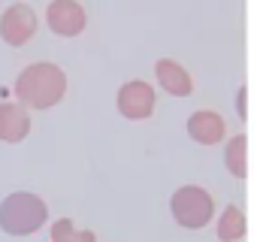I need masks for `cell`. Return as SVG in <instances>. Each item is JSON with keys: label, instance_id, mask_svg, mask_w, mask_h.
<instances>
[{"label": "cell", "instance_id": "cell-2", "mask_svg": "<svg viewBox=\"0 0 254 242\" xmlns=\"http://www.w3.org/2000/svg\"><path fill=\"white\" fill-rule=\"evenodd\" d=\"M49 221V206L30 191H12L0 203V230L6 236H34Z\"/></svg>", "mask_w": 254, "mask_h": 242}, {"label": "cell", "instance_id": "cell-7", "mask_svg": "<svg viewBox=\"0 0 254 242\" xmlns=\"http://www.w3.org/2000/svg\"><path fill=\"white\" fill-rule=\"evenodd\" d=\"M185 127H188V136L194 142H200V145H218L221 139H224V133H227L224 118H221L218 112H212V109H197L188 118Z\"/></svg>", "mask_w": 254, "mask_h": 242}, {"label": "cell", "instance_id": "cell-5", "mask_svg": "<svg viewBox=\"0 0 254 242\" xmlns=\"http://www.w3.org/2000/svg\"><path fill=\"white\" fill-rule=\"evenodd\" d=\"M154 88L142 79H133V82H124L118 88V112L124 118H130V121H142L154 112Z\"/></svg>", "mask_w": 254, "mask_h": 242}, {"label": "cell", "instance_id": "cell-9", "mask_svg": "<svg viewBox=\"0 0 254 242\" xmlns=\"http://www.w3.org/2000/svg\"><path fill=\"white\" fill-rule=\"evenodd\" d=\"M30 133V115L21 103L3 100L0 103V139L3 142H21Z\"/></svg>", "mask_w": 254, "mask_h": 242}, {"label": "cell", "instance_id": "cell-6", "mask_svg": "<svg viewBox=\"0 0 254 242\" xmlns=\"http://www.w3.org/2000/svg\"><path fill=\"white\" fill-rule=\"evenodd\" d=\"M46 21H49V30L58 37H79L88 24V15L76 0H55L46 9Z\"/></svg>", "mask_w": 254, "mask_h": 242}, {"label": "cell", "instance_id": "cell-11", "mask_svg": "<svg viewBox=\"0 0 254 242\" xmlns=\"http://www.w3.org/2000/svg\"><path fill=\"white\" fill-rule=\"evenodd\" d=\"M224 167L236 179L248 176V136L245 133H236V136L227 139V145H224Z\"/></svg>", "mask_w": 254, "mask_h": 242}, {"label": "cell", "instance_id": "cell-1", "mask_svg": "<svg viewBox=\"0 0 254 242\" xmlns=\"http://www.w3.org/2000/svg\"><path fill=\"white\" fill-rule=\"evenodd\" d=\"M67 94V73L52 60L27 64L15 79V103L24 109H52Z\"/></svg>", "mask_w": 254, "mask_h": 242}, {"label": "cell", "instance_id": "cell-10", "mask_svg": "<svg viewBox=\"0 0 254 242\" xmlns=\"http://www.w3.org/2000/svg\"><path fill=\"white\" fill-rule=\"evenodd\" d=\"M248 233V218L239 206H224L218 218V239L221 242H239Z\"/></svg>", "mask_w": 254, "mask_h": 242}, {"label": "cell", "instance_id": "cell-8", "mask_svg": "<svg viewBox=\"0 0 254 242\" xmlns=\"http://www.w3.org/2000/svg\"><path fill=\"white\" fill-rule=\"evenodd\" d=\"M154 76H157V85H161L170 97H188L194 91V82H190V73L173 58H161L154 64Z\"/></svg>", "mask_w": 254, "mask_h": 242}, {"label": "cell", "instance_id": "cell-13", "mask_svg": "<svg viewBox=\"0 0 254 242\" xmlns=\"http://www.w3.org/2000/svg\"><path fill=\"white\" fill-rule=\"evenodd\" d=\"M236 112H239L242 121H248V88L245 85L239 88V94H236Z\"/></svg>", "mask_w": 254, "mask_h": 242}, {"label": "cell", "instance_id": "cell-3", "mask_svg": "<svg viewBox=\"0 0 254 242\" xmlns=\"http://www.w3.org/2000/svg\"><path fill=\"white\" fill-rule=\"evenodd\" d=\"M170 215L185 230H203L215 218V200L200 185H182L170 197Z\"/></svg>", "mask_w": 254, "mask_h": 242}, {"label": "cell", "instance_id": "cell-4", "mask_svg": "<svg viewBox=\"0 0 254 242\" xmlns=\"http://www.w3.org/2000/svg\"><path fill=\"white\" fill-rule=\"evenodd\" d=\"M37 27H40V21H37L34 6L12 3V6L3 9V15H0V40H3L6 46H12V49H18V46L34 40Z\"/></svg>", "mask_w": 254, "mask_h": 242}, {"label": "cell", "instance_id": "cell-12", "mask_svg": "<svg viewBox=\"0 0 254 242\" xmlns=\"http://www.w3.org/2000/svg\"><path fill=\"white\" fill-rule=\"evenodd\" d=\"M52 242H97L94 230H79L70 218L52 221Z\"/></svg>", "mask_w": 254, "mask_h": 242}]
</instances>
